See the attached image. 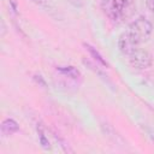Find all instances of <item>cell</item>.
<instances>
[{
  "label": "cell",
  "mask_w": 154,
  "mask_h": 154,
  "mask_svg": "<svg viewBox=\"0 0 154 154\" xmlns=\"http://www.w3.org/2000/svg\"><path fill=\"white\" fill-rule=\"evenodd\" d=\"M128 32L131 40L138 46L141 43L147 42L150 38L153 32V25L147 18L138 17L134 22H131V24L129 25Z\"/></svg>",
  "instance_id": "1"
},
{
  "label": "cell",
  "mask_w": 154,
  "mask_h": 154,
  "mask_svg": "<svg viewBox=\"0 0 154 154\" xmlns=\"http://www.w3.org/2000/svg\"><path fill=\"white\" fill-rule=\"evenodd\" d=\"M129 63L134 69L137 70H146L149 69L153 64V57L152 54L144 49V48H140L136 47L129 55Z\"/></svg>",
  "instance_id": "2"
},
{
  "label": "cell",
  "mask_w": 154,
  "mask_h": 154,
  "mask_svg": "<svg viewBox=\"0 0 154 154\" xmlns=\"http://www.w3.org/2000/svg\"><path fill=\"white\" fill-rule=\"evenodd\" d=\"M135 11V0H111V13L114 19H126Z\"/></svg>",
  "instance_id": "3"
},
{
  "label": "cell",
  "mask_w": 154,
  "mask_h": 154,
  "mask_svg": "<svg viewBox=\"0 0 154 154\" xmlns=\"http://www.w3.org/2000/svg\"><path fill=\"white\" fill-rule=\"evenodd\" d=\"M136 47H137V45L131 40L128 31H124L120 34V36L118 38V48L124 55H129Z\"/></svg>",
  "instance_id": "4"
},
{
  "label": "cell",
  "mask_w": 154,
  "mask_h": 154,
  "mask_svg": "<svg viewBox=\"0 0 154 154\" xmlns=\"http://www.w3.org/2000/svg\"><path fill=\"white\" fill-rule=\"evenodd\" d=\"M0 129H1L2 135L8 136V135H12V134L17 132V131L19 130V125H18V123H17L16 120L8 118V119H5V120L1 123Z\"/></svg>",
  "instance_id": "5"
},
{
  "label": "cell",
  "mask_w": 154,
  "mask_h": 154,
  "mask_svg": "<svg viewBox=\"0 0 154 154\" xmlns=\"http://www.w3.org/2000/svg\"><path fill=\"white\" fill-rule=\"evenodd\" d=\"M57 70H58L60 73H63V75H65V76H69V77H71V78H73V79H77V78L81 77L79 70L76 69L75 66H58Z\"/></svg>",
  "instance_id": "6"
},
{
  "label": "cell",
  "mask_w": 154,
  "mask_h": 154,
  "mask_svg": "<svg viewBox=\"0 0 154 154\" xmlns=\"http://www.w3.org/2000/svg\"><path fill=\"white\" fill-rule=\"evenodd\" d=\"M84 46H85L87 51L90 53V55H91V57H93V58H94L99 64H101L102 66H106V67L108 66L107 61L103 59V57H102V55H101V54H100V53H99L94 47H91V46H90V45H88V43H84Z\"/></svg>",
  "instance_id": "7"
},
{
  "label": "cell",
  "mask_w": 154,
  "mask_h": 154,
  "mask_svg": "<svg viewBox=\"0 0 154 154\" xmlns=\"http://www.w3.org/2000/svg\"><path fill=\"white\" fill-rule=\"evenodd\" d=\"M37 130H38V129H37ZM38 137H40V142H41L42 147H43L45 149H49V148H51L49 141H48V138H46V136H45V134H43V131H42L41 129L38 130Z\"/></svg>",
  "instance_id": "8"
},
{
  "label": "cell",
  "mask_w": 154,
  "mask_h": 154,
  "mask_svg": "<svg viewBox=\"0 0 154 154\" xmlns=\"http://www.w3.org/2000/svg\"><path fill=\"white\" fill-rule=\"evenodd\" d=\"M146 4H147L148 10L154 13V0H146Z\"/></svg>",
  "instance_id": "9"
},
{
  "label": "cell",
  "mask_w": 154,
  "mask_h": 154,
  "mask_svg": "<svg viewBox=\"0 0 154 154\" xmlns=\"http://www.w3.org/2000/svg\"><path fill=\"white\" fill-rule=\"evenodd\" d=\"M100 2V5L103 7V8H107V6L111 4V0H97Z\"/></svg>",
  "instance_id": "10"
},
{
  "label": "cell",
  "mask_w": 154,
  "mask_h": 154,
  "mask_svg": "<svg viewBox=\"0 0 154 154\" xmlns=\"http://www.w3.org/2000/svg\"><path fill=\"white\" fill-rule=\"evenodd\" d=\"M31 1H34L35 4H37V5H45V0H31Z\"/></svg>",
  "instance_id": "11"
}]
</instances>
